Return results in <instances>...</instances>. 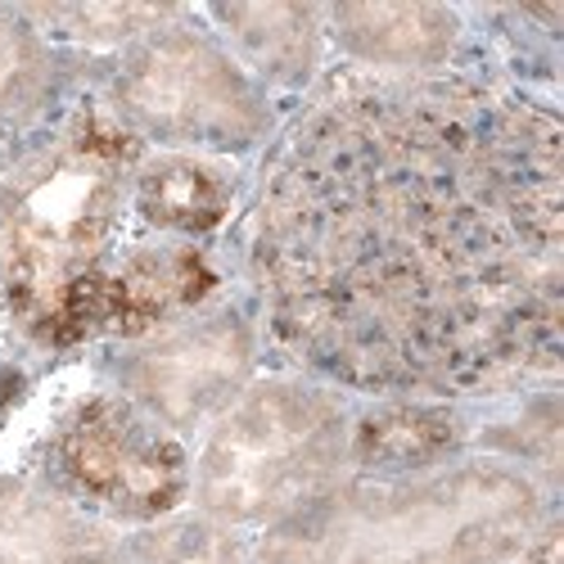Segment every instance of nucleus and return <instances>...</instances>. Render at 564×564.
Instances as JSON below:
<instances>
[{
  "instance_id": "nucleus-15",
  "label": "nucleus",
  "mask_w": 564,
  "mask_h": 564,
  "mask_svg": "<svg viewBox=\"0 0 564 564\" xmlns=\"http://www.w3.org/2000/svg\"><path fill=\"white\" fill-rule=\"evenodd\" d=\"M185 10L176 6H23V19L36 23L51 41L86 45V51H127L140 36H150L167 23H176Z\"/></svg>"
},
{
  "instance_id": "nucleus-11",
  "label": "nucleus",
  "mask_w": 564,
  "mask_h": 564,
  "mask_svg": "<svg viewBox=\"0 0 564 564\" xmlns=\"http://www.w3.org/2000/svg\"><path fill=\"white\" fill-rule=\"evenodd\" d=\"M217 41L240 59L262 86L299 90L321 73L325 55V6L303 0H262V6H208Z\"/></svg>"
},
{
  "instance_id": "nucleus-10",
  "label": "nucleus",
  "mask_w": 564,
  "mask_h": 564,
  "mask_svg": "<svg viewBox=\"0 0 564 564\" xmlns=\"http://www.w3.org/2000/svg\"><path fill=\"white\" fill-rule=\"evenodd\" d=\"M475 447V425L456 402L438 398H375L352 411L348 469L357 475H420Z\"/></svg>"
},
{
  "instance_id": "nucleus-1",
  "label": "nucleus",
  "mask_w": 564,
  "mask_h": 564,
  "mask_svg": "<svg viewBox=\"0 0 564 564\" xmlns=\"http://www.w3.org/2000/svg\"><path fill=\"white\" fill-rule=\"evenodd\" d=\"M249 280L280 352L370 398L551 384L564 339V131L469 77H348L267 163Z\"/></svg>"
},
{
  "instance_id": "nucleus-17",
  "label": "nucleus",
  "mask_w": 564,
  "mask_h": 564,
  "mask_svg": "<svg viewBox=\"0 0 564 564\" xmlns=\"http://www.w3.org/2000/svg\"><path fill=\"white\" fill-rule=\"evenodd\" d=\"M475 447L484 456H497V460H510V465L529 469L533 479H542L555 492V484H560V393L555 389L533 393L506 420L479 430Z\"/></svg>"
},
{
  "instance_id": "nucleus-2",
  "label": "nucleus",
  "mask_w": 564,
  "mask_h": 564,
  "mask_svg": "<svg viewBox=\"0 0 564 564\" xmlns=\"http://www.w3.org/2000/svg\"><path fill=\"white\" fill-rule=\"evenodd\" d=\"M555 492L497 456L420 475H344L258 533L253 564H514Z\"/></svg>"
},
{
  "instance_id": "nucleus-8",
  "label": "nucleus",
  "mask_w": 564,
  "mask_h": 564,
  "mask_svg": "<svg viewBox=\"0 0 564 564\" xmlns=\"http://www.w3.org/2000/svg\"><path fill=\"white\" fill-rule=\"evenodd\" d=\"M221 275L213 258L191 240H159L140 245L122 258H109V267L86 290L73 344L82 339H145L154 330L185 321L208 307Z\"/></svg>"
},
{
  "instance_id": "nucleus-12",
  "label": "nucleus",
  "mask_w": 564,
  "mask_h": 564,
  "mask_svg": "<svg viewBox=\"0 0 564 564\" xmlns=\"http://www.w3.org/2000/svg\"><path fill=\"white\" fill-rule=\"evenodd\" d=\"M240 172L208 154H145L131 172V208L167 240H204L235 213Z\"/></svg>"
},
{
  "instance_id": "nucleus-13",
  "label": "nucleus",
  "mask_w": 564,
  "mask_h": 564,
  "mask_svg": "<svg viewBox=\"0 0 564 564\" xmlns=\"http://www.w3.org/2000/svg\"><path fill=\"white\" fill-rule=\"evenodd\" d=\"M118 542L55 488L0 475V564H118Z\"/></svg>"
},
{
  "instance_id": "nucleus-5",
  "label": "nucleus",
  "mask_w": 564,
  "mask_h": 564,
  "mask_svg": "<svg viewBox=\"0 0 564 564\" xmlns=\"http://www.w3.org/2000/svg\"><path fill=\"white\" fill-rule=\"evenodd\" d=\"M105 109L140 140L176 154H245L275 127L267 86L181 14L113 59Z\"/></svg>"
},
{
  "instance_id": "nucleus-14",
  "label": "nucleus",
  "mask_w": 564,
  "mask_h": 564,
  "mask_svg": "<svg viewBox=\"0 0 564 564\" xmlns=\"http://www.w3.org/2000/svg\"><path fill=\"white\" fill-rule=\"evenodd\" d=\"M68 82V55L23 10L0 6V127L41 118Z\"/></svg>"
},
{
  "instance_id": "nucleus-6",
  "label": "nucleus",
  "mask_w": 564,
  "mask_h": 564,
  "mask_svg": "<svg viewBox=\"0 0 564 564\" xmlns=\"http://www.w3.org/2000/svg\"><path fill=\"white\" fill-rule=\"evenodd\" d=\"M51 488L109 529L163 524L191 501V452L118 393L73 402L45 443Z\"/></svg>"
},
{
  "instance_id": "nucleus-4",
  "label": "nucleus",
  "mask_w": 564,
  "mask_h": 564,
  "mask_svg": "<svg viewBox=\"0 0 564 564\" xmlns=\"http://www.w3.org/2000/svg\"><path fill=\"white\" fill-rule=\"evenodd\" d=\"M352 406L312 375L253 380L213 425L191 460L195 514L235 533L271 529L348 475Z\"/></svg>"
},
{
  "instance_id": "nucleus-16",
  "label": "nucleus",
  "mask_w": 564,
  "mask_h": 564,
  "mask_svg": "<svg viewBox=\"0 0 564 564\" xmlns=\"http://www.w3.org/2000/svg\"><path fill=\"white\" fill-rule=\"evenodd\" d=\"M118 564H253V546L204 514H172L163 524L131 529L118 542Z\"/></svg>"
},
{
  "instance_id": "nucleus-3",
  "label": "nucleus",
  "mask_w": 564,
  "mask_h": 564,
  "mask_svg": "<svg viewBox=\"0 0 564 564\" xmlns=\"http://www.w3.org/2000/svg\"><path fill=\"white\" fill-rule=\"evenodd\" d=\"M145 145L100 105L73 109L0 181V290L19 330L73 348L86 290L109 267Z\"/></svg>"
},
{
  "instance_id": "nucleus-9",
  "label": "nucleus",
  "mask_w": 564,
  "mask_h": 564,
  "mask_svg": "<svg viewBox=\"0 0 564 564\" xmlns=\"http://www.w3.org/2000/svg\"><path fill=\"white\" fill-rule=\"evenodd\" d=\"M325 36L380 77H434L460 51V14L430 0L325 6Z\"/></svg>"
},
{
  "instance_id": "nucleus-18",
  "label": "nucleus",
  "mask_w": 564,
  "mask_h": 564,
  "mask_svg": "<svg viewBox=\"0 0 564 564\" xmlns=\"http://www.w3.org/2000/svg\"><path fill=\"white\" fill-rule=\"evenodd\" d=\"M23 393H28V375H23L19 366L0 361V430H6V420H10L14 406L23 402Z\"/></svg>"
},
{
  "instance_id": "nucleus-7",
  "label": "nucleus",
  "mask_w": 564,
  "mask_h": 564,
  "mask_svg": "<svg viewBox=\"0 0 564 564\" xmlns=\"http://www.w3.org/2000/svg\"><path fill=\"white\" fill-rule=\"evenodd\" d=\"M253 370L258 330L240 307H204L109 352L118 398L140 406L176 438L204 434L253 384Z\"/></svg>"
}]
</instances>
